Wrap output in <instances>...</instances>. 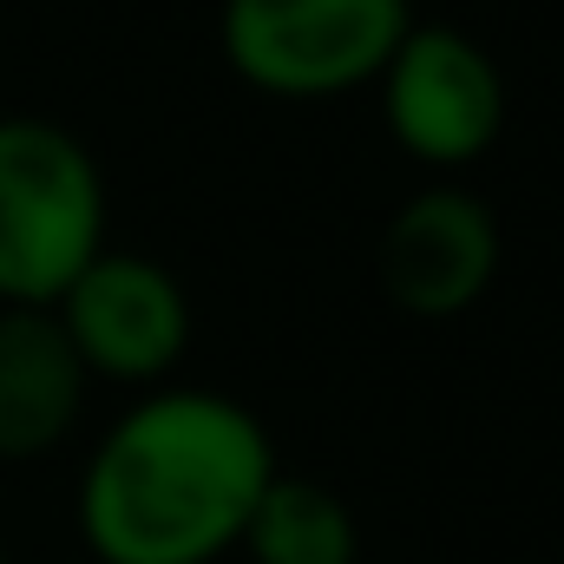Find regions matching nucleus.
<instances>
[{"instance_id":"obj_1","label":"nucleus","mask_w":564,"mask_h":564,"mask_svg":"<svg viewBox=\"0 0 564 564\" xmlns=\"http://www.w3.org/2000/svg\"><path fill=\"white\" fill-rule=\"evenodd\" d=\"M276 479L270 433L224 394H151L112 426L79 486L99 564H217Z\"/></svg>"},{"instance_id":"obj_2","label":"nucleus","mask_w":564,"mask_h":564,"mask_svg":"<svg viewBox=\"0 0 564 564\" xmlns=\"http://www.w3.org/2000/svg\"><path fill=\"white\" fill-rule=\"evenodd\" d=\"M93 151L53 119H0V308H53L106 250Z\"/></svg>"},{"instance_id":"obj_3","label":"nucleus","mask_w":564,"mask_h":564,"mask_svg":"<svg viewBox=\"0 0 564 564\" xmlns=\"http://www.w3.org/2000/svg\"><path fill=\"white\" fill-rule=\"evenodd\" d=\"M408 0H224V53L270 99H335L388 73Z\"/></svg>"},{"instance_id":"obj_4","label":"nucleus","mask_w":564,"mask_h":564,"mask_svg":"<svg viewBox=\"0 0 564 564\" xmlns=\"http://www.w3.org/2000/svg\"><path fill=\"white\" fill-rule=\"evenodd\" d=\"M381 99L401 151L433 171L486 158L506 126V79L492 53L459 26H408V40L381 73Z\"/></svg>"},{"instance_id":"obj_5","label":"nucleus","mask_w":564,"mask_h":564,"mask_svg":"<svg viewBox=\"0 0 564 564\" xmlns=\"http://www.w3.org/2000/svg\"><path fill=\"white\" fill-rule=\"evenodd\" d=\"M53 322L66 328L79 368L106 381H158L191 341V302L177 276L151 257L112 250H99L73 276V289L53 302Z\"/></svg>"},{"instance_id":"obj_6","label":"nucleus","mask_w":564,"mask_h":564,"mask_svg":"<svg viewBox=\"0 0 564 564\" xmlns=\"http://www.w3.org/2000/svg\"><path fill=\"white\" fill-rule=\"evenodd\" d=\"M499 276V224L473 191L433 184L408 197L381 237V289L426 322L473 308Z\"/></svg>"},{"instance_id":"obj_7","label":"nucleus","mask_w":564,"mask_h":564,"mask_svg":"<svg viewBox=\"0 0 564 564\" xmlns=\"http://www.w3.org/2000/svg\"><path fill=\"white\" fill-rule=\"evenodd\" d=\"M86 381L53 308H0V459H46L79 421Z\"/></svg>"},{"instance_id":"obj_8","label":"nucleus","mask_w":564,"mask_h":564,"mask_svg":"<svg viewBox=\"0 0 564 564\" xmlns=\"http://www.w3.org/2000/svg\"><path fill=\"white\" fill-rule=\"evenodd\" d=\"M243 552L257 564H355L361 532L355 512L302 473H276L243 525Z\"/></svg>"},{"instance_id":"obj_9","label":"nucleus","mask_w":564,"mask_h":564,"mask_svg":"<svg viewBox=\"0 0 564 564\" xmlns=\"http://www.w3.org/2000/svg\"><path fill=\"white\" fill-rule=\"evenodd\" d=\"M0 564H7V558H0Z\"/></svg>"}]
</instances>
